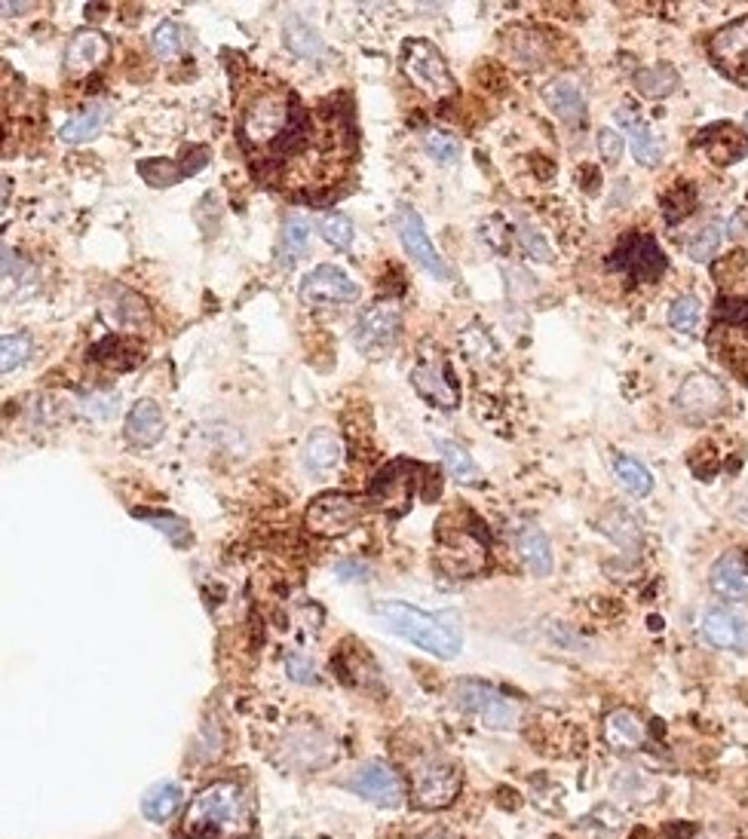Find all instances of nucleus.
Segmentation results:
<instances>
[{
  "label": "nucleus",
  "instance_id": "f257e3e1",
  "mask_svg": "<svg viewBox=\"0 0 748 839\" xmlns=\"http://www.w3.org/2000/svg\"><path fill=\"white\" fill-rule=\"evenodd\" d=\"M249 827L252 812L237 781H212L194 796L184 815V834L191 839H240Z\"/></svg>",
  "mask_w": 748,
  "mask_h": 839
},
{
  "label": "nucleus",
  "instance_id": "f03ea898",
  "mask_svg": "<svg viewBox=\"0 0 748 839\" xmlns=\"http://www.w3.org/2000/svg\"><path fill=\"white\" fill-rule=\"evenodd\" d=\"M372 613L387 632L399 634L403 640L433 653L439 659H454L464 649V634L457 622H451V616H435L405 601H377Z\"/></svg>",
  "mask_w": 748,
  "mask_h": 839
},
{
  "label": "nucleus",
  "instance_id": "7ed1b4c3",
  "mask_svg": "<svg viewBox=\"0 0 748 839\" xmlns=\"http://www.w3.org/2000/svg\"><path fill=\"white\" fill-rule=\"evenodd\" d=\"M488 564V536L479 521L451 524L449 518L435 528V567L445 576H476Z\"/></svg>",
  "mask_w": 748,
  "mask_h": 839
},
{
  "label": "nucleus",
  "instance_id": "20e7f679",
  "mask_svg": "<svg viewBox=\"0 0 748 839\" xmlns=\"http://www.w3.org/2000/svg\"><path fill=\"white\" fill-rule=\"evenodd\" d=\"M464 775L445 757H420L411 766V803L418 809H449L461 794Z\"/></svg>",
  "mask_w": 748,
  "mask_h": 839
},
{
  "label": "nucleus",
  "instance_id": "39448f33",
  "mask_svg": "<svg viewBox=\"0 0 748 839\" xmlns=\"http://www.w3.org/2000/svg\"><path fill=\"white\" fill-rule=\"evenodd\" d=\"M418 472H423V466L411 463V460H393V463H387L384 469L374 475L372 485H369V500H372L374 509H381L389 518H403L415 506V497H418Z\"/></svg>",
  "mask_w": 748,
  "mask_h": 839
},
{
  "label": "nucleus",
  "instance_id": "423d86ee",
  "mask_svg": "<svg viewBox=\"0 0 748 839\" xmlns=\"http://www.w3.org/2000/svg\"><path fill=\"white\" fill-rule=\"evenodd\" d=\"M403 71L430 99H449L451 92H454V77L449 71V61L439 53V46L430 44V41H420V37L405 41Z\"/></svg>",
  "mask_w": 748,
  "mask_h": 839
},
{
  "label": "nucleus",
  "instance_id": "0eeeda50",
  "mask_svg": "<svg viewBox=\"0 0 748 839\" xmlns=\"http://www.w3.org/2000/svg\"><path fill=\"white\" fill-rule=\"evenodd\" d=\"M454 702L464 714H476L488 729H515L519 726V705L509 702L507 695H500L495 687L481 683V680H457L454 683Z\"/></svg>",
  "mask_w": 748,
  "mask_h": 839
},
{
  "label": "nucleus",
  "instance_id": "6e6552de",
  "mask_svg": "<svg viewBox=\"0 0 748 839\" xmlns=\"http://www.w3.org/2000/svg\"><path fill=\"white\" fill-rule=\"evenodd\" d=\"M362 515H365V506L356 497L341 494V490H329V494H319L307 506L304 524H307V531L322 536V540H338V536L356 531Z\"/></svg>",
  "mask_w": 748,
  "mask_h": 839
},
{
  "label": "nucleus",
  "instance_id": "1a4fd4ad",
  "mask_svg": "<svg viewBox=\"0 0 748 839\" xmlns=\"http://www.w3.org/2000/svg\"><path fill=\"white\" fill-rule=\"evenodd\" d=\"M393 224H396V230H399V239H403L405 251L415 258V264L420 270H427L433 280L439 282H451L454 280V267L442 258V251L435 249L433 239L427 234V227H423V218L418 215V208L415 206H399L396 208V215H393Z\"/></svg>",
  "mask_w": 748,
  "mask_h": 839
},
{
  "label": "nucleus",
  "instance_id": "9d476101",
  "mask_svg": "<svg viewBox=\"0 0 748 839\" xmlns=\"http://www.w3.org/2000/svg\"><path fill=\"white\" fill-rule=\"evenodd\" d=\"M608 267L616 273H626L635 282H657L666 273L669 261L654 236L628 234L616 242V249L608 258Z\"/></svg>",
  "mask_w": 748,
  "mask_h": 839
},
{
  "label": "nucleus",
  "instance_id": "9b49d317",
  "mask_svg": "<svg viewBox=\"0 0 748 839\" xmlns=\"http://www.w3.org/2000/svg\"><path fill=\"white\" fill-rule=\"evenodd\" d=\"M709 59L727 80L748 87V15L721 25L709 37Z\"/></svg>",
  "mask_w": 748,
  "mask_h": 839
},
{
  "label": "nucleus",
  "instance_id": "f8f14e48",
  "mask_svg": "<svg viewBox=\"0 0 748 839\" xmlns=\"http://www.w3.org/2000/svg\"><path fill=\"white\" fill-rule=\"evenodd\" d=\"M298 295L307 307H338V304H353L360 297V285L350 280V273L341 267L319 264L301 280Z\"/></svg>",
  "mask_w": 748,
  "mask_h": 839
},
{
  "label": "nucleus",
  "instance_id": "ddd939ff",
  "mask_svg": "<svg viewBox=\"0 0 748 839\" xmlns=\"http://www.w3.org/2000/svg\"><path fill=\"white\" fill-rule=\"evenodd\" d=\"M403 328V313L393 301H381L360 316V322L353 328V343L360 353L381 355L387 353L389 347L399 338Z\"/></svg>",
  "mask_w": 748,
  "mask_h": 839
},
{
  "label": "nucleus",
  "instance_id": "4468645a",
  "mask_svg": "<svg viewBox=\"0 0 748 839\" xmlns=\"http://www.w3.org/2000/svg\"><path fill=\"white\" fill-rule=\"evenodd\" d=\"M347 787H350L353 794H360L362 800H369V803H374V806H381V809H396V806L405 800L403 779H399V772H396V769H389L387 763L360 766V769L350 775Z\"/></svg>",
  "mask_w": 748,
  "mask_h": 839
},
{
  "label": "nucleus",
  "instance_id": "2eb2a0df",
  "mask_svg": "<svg viewBox=\"0 0 748 839\" xmlns=\"http://www.w3.org/2000/svg\"><path fill=\"white\" fill-rule=\"evenodd\" d=\"M111 56V41L99 29H83L71 34L65 46V77L71 80H87L95 75Z\"/></svg>",
  "mask_w": 748,
  "mask_h": 839
},
{
  "label": "nucleus",
  "instance_id": "dca6fc26",
  "mask_svg": "<svg viewBox=\"0 0 748 839\" xmlns=\"http://www.w3.org/2000/svg\"><path fill=\"white\" fill-rule=\"evenodd\" d=\"M675 401H678V411L684 413L688 420H709V417L724 411L727 393H724V386H721L715 377H709V374H693V377H688L684 386L678 389Z\"/></svg>",
  "mask_w": 748,
  "mask_h": 839
},
{
  "label": "nucleus",
  "instance_id": "f3484780",
  "mask_svg": "<svg viewBox=\"0 0 748 839\" xmlns=\"http://www.w3.org/2000/svg\"><path fill=\"white\" fill-rule=\"evenodd\" d=\"M700 637L709 647L730 649V653H746L748 649V622L730 610L712 606L700 616Z\"/></svg>",
  "mask_w": 748,
  "mask_h": 839
},
{
  "label": "nucleus",
  "instance_id": "a211bd4d",
  "mask_svg": "<svg viewBox=\"0 0 748 839\" xmlns=\"http://www.w3.org/2000/svg\"><path fill=\"white\" fill-rule=\"evenodd\" d=\"M209 162V148H194L184 160H175V157H154V160L138 162V175L148 181L150 188H172V184H181L184 178L196 175L203 166Z\"/></svg>",
  "mask_w": 748,
  "mask_h": 839
},
{
  "label": "nucleus",
  "instance_id": "6ab92c4d",
  "mask_svg": "<svg viewBox=\"0 0 748 839\" xmlns=\"http://www.w3.org/2000/svg\"><path fill=\"white\" fill-rule=\"evenodd\" d=\"M693 145L703 148L709 154V160L718 162V166H730V162H739L748 157V133L736 129L734 123L709 126V129L696 135Z\"/></svg>",
  "mask_w": 748,
  "mask_h": 839
},
{
  "label": "nucleus",
  "instance_id": "aec40b11",
  "mask_svg": "<svg viewBox=\"0 0 748 839\" xmlns=\"http://www.w3.org/2000/svg\"><path fill=\"white\" fill-rule=\"evenodd\" d=\"M411 386L418 389L420 398H427L430 405L445 408V411H454L461 401L457 383L451 381L449 369L435 365V362H420L418 369H411Z\"/></svg>",
  "mask_w": 748,
  "mask_h": 839
},
{
  "label": "nucleus",
  "instance_id": "412c9836",
  "mask_svg": "<svg viewBox=\"0 0 748 839\" xmlns=\"http://www.w3.org/2000/svg\"><path fill=\"white\" fill-rule=\"evenodd\" d=\"M712 589L727 601H748V548L743 552H727L724 558L712 564L709 574Z\"/></svg>",
  "mask_w": 748,
  "mask_h": 839
},
{
  "label": "nucleus",
  "instance_id": "4be33fe9",
  "mask_svg": "<svg viewBox=\"0 0 748 839\" xmlns=\"http://www.w3.org/2000/svg\"><path fill=\"white\" fill-rule=\"evenodd\" d=\"M126 439L138 447H150V444H157L163 439L166 432V420L163 411H160V405L154 401V398H138L129 413H126Z\"/></svg>",
  "mask_w": 748,
  "mask_h": 839
},
{
  "label": "nucleus",
  "instance_id": "5701e85b",
  "mask_svg": "<svg viewBox=\"0 0 748 839\" xmlns=\"http://www.w3.org/2000/svg\"><path fill=\"white\" fill-rule=\"evenodd\" d=\"M604 741L614 751H638L647 741V726L632 707H614L604 717Z\"/></svg>",
  "mask_w": 748,
  "mask_h": 839
},
{
  "label": "nucleus",
  "instance_id": "b1692460",
  "mask_svg": "<svg viewBox=\"0 0 748 839\" xmlns=\"http://www.w3.org/2000/svg\"><path fill=\"white\" fill-rule=\"evenodd\" d=\"M616 126L626 133L628 148H632L635 160L642 162V166L662 162V145L657 141V135L647 129V123L635 114V107H620L616 111Z\"/></svg>",
  "mask_w": 748,
  "mask_h": 839
},
{
  "label": "nucleus",
  "instance_id": "393cba45",
  "mask_svg": "<svg viewBox=\"0 0 748 839\" xmlns=\"http://www.w3.org/2000/svg\"><path fill=\"white\" fill-rule=\"evenodd\" d=\"M543 102L553 107V114L562 123L568 126H583L586 123V99L580 87L568 80V77H558L549 87L543 89Z\"/></svg>",
  "mask_w": 748,
  "mask_h": 839
},
{
  "label": "nucleus",
  "instance_id": "a878e982",
  "mask_svg": "<svg viewBox=\"0 0 748 839\" xmlns=\"http://www.w3.org/2000/svg\"><path fill=\"white\" fill-rule=\"evenodd\" d=\"M515 548H519V558L524 560V567H528L531 574H553V545H549V536L540 531L537 524H524L522 531L515 533Z\"/></svg>",
  "mask_w": 748,
  "mask_h": 839
},
{
  "label": "nucleus",
  "instance_id": "bb28decb",
  "mask_svg": "<svg viewBox=\"0 0 748 839\" xmlns=\"http://www.w3.org/2000/svg\"><path fill=\"white\" fill-rule=\"evenodd\" d=\"M344 460V442L331 429H316L304 444V466L310 472H331Z\"/></svg>",
  "mask_w": 748,
  "mask_h": 839
},
{
  "label": "nucleus",
  "instance_id": "cd10ccee",
  "mask_svg": "<svg viewBox=\"0 0 748 839\" xmlns=\"http://www.w3.org/2000/svg\"><path fill=\"white\" fill-rule=\"evenodd\" d=\"M283 44L292 56H298L304 61H319L326 56V41L319 37V31L314 25H307L298 15H292L283 25Z\"/></svg>",
  "mask_w": 748,
  "mask_h": 839
},
{
  "label": "nucleus",
  "instance_id": "c85d7f7f",
  "mask_svg": "<svg viewBox=\"0 0 748 839\" xmlns=\"http://www.w3.org/2000/svg\"><path fill=\"white\" fill-rule=\"evenodd\" d=\"M105 120H107L105 104L102 102L87 104L83 111H77L75 117L61 126V141H68V145H83V141H92L95 135L102 133Z\"/></svg>",
  "mask_w": 748,
  "mask_h": 839
},
{
  "label": "nucleus",
  "instance_id": "c756f323",
  "mask_svg": "<svg viewBox=\"0 0 748 839\" xmlns=\"http://www.w3.org/2000/svg\"><path fill=\"white\" fill-rule=\"evenodd\" d=\"M133 515L138 518V521L150 524L154 531L163 533L166 540L175 545V548H188V545L194 543V533H191L184 518L169 515V512H157V509H133Z\"/></svg>",
  "mask_w": 748,
  "mask_h": 839
},
{
  "label": "nucleus",
  "instance_id": "7c9ffc66",
  "mask_svg": "<svg viewBox=\"0 0 748 839\" xmlns=\"http://www.w3.org/2000/svg\"><path fill=\"white\" fill-rule=\"evenodd\" d=\"M181 806V787L175 781H160L154 784L145 800H141V812L150 821H169L175 809Z\"/></svg>",
  "mask_w": 748,
  "mask_h": 839
},
{
  "label": "nucleus",
  "instance_id": "2f4dec72",
  "mask_svg": "<svg viewBox=\"0 0 748 839\" xmlns=\"http://www.w3.org/2000/svg\"><path fill=\"white\" fill-rule=\"evenodd\" d=\"M435 447H439L442 463H445V472H449L451 478H457V481H464V485H476V481H479L481 478L479 463L469 457V451H466V447H461L457 442H449V439H439Z\"/></svg>",
  "mask_w": 748,
  "mask_h": 839
},
{
  "label": "nucleus",
  "instance_id": "473e14b6",
  "mask_svg": "<svg viewBox=\"0 0 748 839\" xmlns=\"http://www.w3.org/2000/svg\"><path fill=\"white\" fill-rule=\"evenodd\" d=\"M635 89L647 95V99H666L678 89V71L672 65H654V68H642L635 75Z\"/></svg>",
  "mask_w": 748,
  "mask_h": 839
},
{
  "label": "nucleus",
  "instance_id": "72a5a7b5",
  "mask_svg": "<svg viewBox=\"0 0 748 839\" xmlns=\"http://www.w3.org/2000/svg\"><path fill=\"white\" fill-rule=\"evenodd\" d=\"M614 475L620 487L632 494V497H647L654 490V475L647 472L644 463H638L635 457H616L614 460Z\"/></svg>",
  "mask_w": 748,
  "mask_h": 839
},
{
  "label": "nucleus",
  "instance_id": "f704fd0d",
  "mask_svg": "<svg viewBox=\"0 0 748 839\" xmlns=\"http://www.w3.org/2000/svg\"><path fill=\"white\" fill-rule=\"evenodd\" d=\"M307 242H310V222L301 212H288L283 218V251L295 261L307 251Z\"/></svg>",
  "mask_w": 748,
  "mask_h": 839
},
{
  "label": "nucleus",
  "instance_id": "c9c22d12",
  "mask_svg": "<svg viewBox=\"0 0 748 839\" xmlns=\"http://www.w3.org/2000/svg\"><path fill=\"white\" fill-rule=\"evenodd\" d=\"M188 31L181 29L179 22H163L160 29L154 31V53L160 56V59H175L181 56L184 49H188Z\"/></svg>",
  "mask_w": 748,
  "mask_h": 839
},
{
  "label": "nucleus",
  "instance_id": "e433bc0d",
  "mask_svg": "<svg viewBox=\"0 0 748 839\" xmlns=\"http://www.w3.org/2000/svg\"><path fill=\"white\" fill-rule=\"evenodd\" d=\"M700 316H703V307H700L696 295L675 297V304L669 307V325L681 335H693L700 328Z\"/></svg>",
  "mask_w": 748,
  "mask_h": 839
},
{
  "label": "nucleus",
  "instance_id": "4c0bfd02",
  "mask_svg": "<svg viewBox=\"0 0 748 839\" xmlns=\"http://www.w3.org/2000/svg\"><path fill=\"white\" fill-rule=\"evenodd\" d=\"M29 359H31L29 335H3V340H0V371H3V374L22 369Z\"/></svg>",
  "mask_w": 748,
  "mask_h": 839
},
{
  "label": "nucleus",
  "instance_id": "58836bf2",
  "mask_svg": "<svg viewBox=\"0 0 748 839\" xmlns=\"http://www.w3.org/2000/svg\"><path fill=\"white\" fill-rule=\"evenodd\" d=\"M319 236L335 246V249H350V242H353V224L347 218L344 212H329V215H322L319 218Z\"/></svg>",
  "mask_w": 748,
  "mask_h": 839
},
{
  "label": "nucleus",
  "instance_id": "ea45409f",
  "mask_svg": "<svg viewBox=\"0 0 748 839\" xmlns=\"http://www.w3.org/2000/svg\"><path fill=\"white\" fill-rule=\"evenodd\" d=\"M117 401H121V396L114 389H95V393H87L80 398V411L90 420H111L117 413Z\"/></svg>",
  "mask_w": 748,
  "mask_h": 839
},
{
  "label": "nucleus",
  "instance_id": "a19ab883",
  "mask_svg": "<svg viewBox=\"0 0 748 839\" xmlns=\"http://www.w3.org/2000/svg\"><path fill=\"white\" fill-rule=\"evenodd\" d=\"M423 150L433 157L435 162H454L461 157V141H457V135L442 133V129H430V133L423 135Z\"/></svg>",
  "mask_w": 748,
  "mask_h": 839
},
{
  "label": "nucleus",
  "instance_id": "79ce46f5",
  "mask_svg": "<svg viewBox=\"0 0 748 839\" xmlns=\"http://www.w3.org/2000/svg\"><path fill=\"white\" fill-rule=\"evenodd\" d=\"M721 246V227L718 224H709V227H703L700 234H696V239H690V246H688V254L693 258V261H709L715 251H718Z\"/></svg>",
  "mask_w": 748,
  "mask_h": 839
},
{
  "label": "nucleus",
  "instance_id": "37998d69",
  "mask_svg": "<svg viewBox=\"0 0 748 839\" xmlns=\"http://www.w3.org/2000/svg\"><path fill=\"white\" fill-rule=\"evenodd\" d=\"M623 135L616 133V129H601L599 133V154L604 157V162H611V166H616L620 162V157H623Z\"/></svg>",
  "mask_w": 748,
  "mask_h": 839
},
{
  "label": "nucleus",
  "instance_id": "c03bdc74",
  "mask_svg": "<svg viewBox=\"0 0 748 839\" xmlns=\"http://www.w3.org/2000/svg\"><path fill=\"white\" fill-rule=\"evenodd\" d=\"M285 674L295 680V683H314L316 680L314 662H310L307 656H301V653L285 656Z\"/></svg>",
  "mask_w": 748,
  "mask_h": 839
},
{
  "label": "nucleus",
  "instance_id": "a18cd8bd",
  "mask_svg": "<svg viewBox=\"0 0 748 839\" xmlns=\"http://www.w3.org/2000/svg\"><path fill=\"white\" fill-rule=\"evenodd\" d=\"M515 234H519V239H522V246L528 249V254H531V258L549 261V249H546V242H543V239H540V236L534 234L531 227H519Z\"/></svg>",
  "mask_w": 748,
  "mask_h": 839
},
{
  "label": "nucleus",
  "instance_id": "49530a36",
  "mask_svg": "<svg viewBox=\"0 0 748 839\" xmlns=\"http://www.w3.org/2000/svg\"><path fill=\"white\" fill-rule=\"evenodd\" d=\"M335 570H338V576L347 579V582H365V579H369V567H365L362 560H353V558L338 560V564H335Z\"/></svg>",
  "mask_w": 748,
  "mask_h": 839
},
{
  "label": "nucleus",
  "instance_id": "de8ad7c7",
  "mask_svg": "<svg viewBox=\"0 0 748 839\" xmlns=\"http://www.w3.org/2000/svg\"><path fill=\"white\" fill-rule=\"evenodd\" d=\"M408 839H457V837H451L449 830H439V827H433V830H423V834H415V837H408Z\"/></svg>",
  "mask_w": 748,
  "mask_h": 839
},
{
  "label": "nucleus",
  "instance_id": "09e8293b",
  "mask_svg": "<svg viewBox=\"0 0 748 839\" xmlns=\"http://www.w3.org/2000/svg\"><path fill=\"white\" fill-rule=\"evenodd\" d=\"M746 126H748V117H746Z\"/></svg>",
  "mask_w": 748,
  "mask_h": 839
}]
</instances>
